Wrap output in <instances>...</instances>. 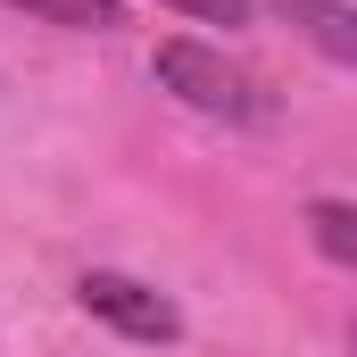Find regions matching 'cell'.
Listing matches in <instances>:
<instances>
[{
  "mask_svg": "<svg viewBox=\"0 0 357 357\" xmlns=\"http://www.w3.org/2000/svg\"><path fill=\"white\" fill-rule=\"evenodd\" d=\"M150 75H158V91H175L183 108H199V116H216V125H266V116H274L266 84H258L250 67H233L216 42H191V33L158 42Z\"/></svg>",
  "mask_w": 357,
  "mask_h": 357,
  "instance_id": "6da1fadb",
  "label": "cell"
},
{
  "mask_svg": "<svg viewBox=\"0 0 357 357\" xmlns=\"http://www.w3.org/2000/svg\"><path fill=\"white\" fill-rule=\"evenodd\" d=\"M75 299H84V316H100L108 333H125V341H150V349H167V341H183V316L167 291H150V282H133V274L116 266H91L84 282H75Z\"/></svg>",
  "mask_w": 357,
  "mask_h": 357,
  "instance_id": "7a4b0ae2",
  "label": "cell"
},
{
  "mask_svg": "<svg viewBox=\"0 0 357 357\" xmlns=\"http://www.w3.org/2000/svg\"><path fill=\"white\" fill-rule=\"evenodd\" d=\"M274 8H282V17H291L333 67H349V59H357V8H349V0H274Z\"/></svg>",
  "mask_w": 357,
  "mask_h": 357,
  "instance_id": "3957f363",
  "label": "cell"
},
{
  "mask_svg": "<svg viewBox=\"0 0 357 357\" xmlns=\"http://www.w3.org/2000/svg\"><path fill=\"white\" fill-rule=\"evenodd\" d=\"M307 233H316V250H324L333 266H357V208L349 199H316V208H307Z\"/></svg>",
  "mask_w": 357,
  "mask_h": 357,
  "instance_id": "277c9868",
  "label": "cell"
},
{
  "mask_svg": "<svg viewBox=\"0 0 357 357\" xmlns=\"http://www.w3.org/2000/svg\"><path fill=\"white\" fill-rule=\"evenodd\" d=\"M8 8H25V17H42V25H75V33H108L125 8L116 0H8Z\"/></svg>",
  "mask_w": 357,
  "mask_h": 357,
  "instance_id": "5b68a950",
  "label": "cell"
},
{
  "mask_svg": "<svg viewBox=\"0 0 357 357\" xmlns=\"http://www.w3.org/2000/svg\"><path fill=\"white\" fill-rule=\"evenodd\" d=\"M167 8H183V17H199V25H250V0H167Z\"/></svg>",
  "mask_w": 357,
  "mask_h": 357,
  "instance_id": "8992f818",
  "label": "cell"
}]
</instances>
